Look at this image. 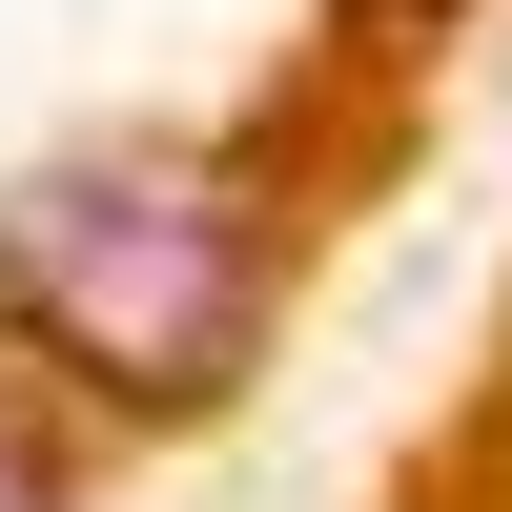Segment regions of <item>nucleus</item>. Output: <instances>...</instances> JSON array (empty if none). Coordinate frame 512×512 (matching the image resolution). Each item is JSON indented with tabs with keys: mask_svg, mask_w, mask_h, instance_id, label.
Listing matches in <instances>:
<instances>
[{
	"mask_svg": "<svg viewBox=\"0 0 512 512\" xmlns=\"http://www.w3.org/2000/svg\"><path fill=\"white\" fill-rule=\"evenodd\" d=\"M349 41H431V21H472V0H328Z\"/></svg>",
	"mask_w": 512,
	"mask_h": 512,
	"instance_id": "7ed1b4c3",
	"label": "nucleus"
},
{
	"mask_svg": "<svg viewBox=\"0 0 512 512\" xmlns=\"http://www.w3.org/2000/svg\"><path fill=\"white\" fill-rule=\"evenodd\" d=\"M287 308V205L246 144H62L0 185V349L82 410V431H205L267 369Z\"/></svg>",
	"mask_w": 512,
	"mask_h": 512,
	"instance_id": "f257e3e1",
	"label": "nucleus"
},
{
	"mask_svg": "<svg viewBox=\"0 0 512 512\" xmlns=\"http://www.w3.org/2000/svg\"><path fill=\"white\" fill-rule=\"evenodd\" d=\"M0 512H62V390L0 349Z\"/></svg>",
	"mask_w": 512,
	"mask_h": 512,
	"instance_id": "f03ea898",
	"label": "nucleus"
}]
</instances>
